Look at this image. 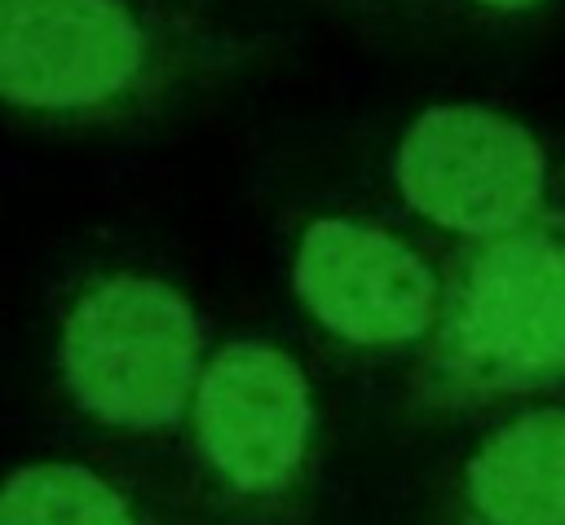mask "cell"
<instances>
[{
	"mask_svg": "<svg viewBox=\"0 0 565 525\" xmlns=\"http://www.w3.org/2000/svg\"><path fill=\"white\" fill-rule=\"evenodd\" d=\"M468 4L481 9V13H490V18H525V13L543 9L547 0H468Z\"/></svg>",
	"mask_w": 565,
	"mask_h": 525,
	"instance_id": "obj_9",
	"label": "cell"
},
{
	"mask_svg": "<svg viewBox=\"0 0 565 525\" xmlns=\"http://www.w3.org/2000/svg\"><path fill=\"white\" fill-rule=\"evenodd\" d=\"M0 525H150L141 499L79 459H35L0 476Z\"/></svg>",
	"mask_w": 565,
	"mask_h": 525,
	"instance_id": "obj_8",
	"label": "cell"
},
{
	"mask_svg": "<svg viewBox=\"0 0 565 525\" xmlns=\"http://www.w3.org/2000/svg\"><path fill=\"white\" fill-rule=\"evenodd\" d=\"M66 401L115 432L159 437L185 424L203 375V322L163 278L110 269L79 282L57 322Z\"/></svg>",
	"mask_w": 565,
	"mask_h": 525,
	"instance_id": "obj_3",
	"label": "cell"
},
{
	"mask_svg": "<svg viewBox=\"0 0 565 525\" xmlns=\"http://www.w3.org/2000/svg\"><path fill=\"white\" fill-rule=\"evenodd\" d=\"M565 379V207L472 243L441 278V309L411 375L424 410L463 415Z\"/></svg>",
	"mask_w": 565,
	"mask_h": 525,
	"instance_id": "obj_2",
	"label": "cell"
},
{
	"mask_svg": "<svg viewBox=\"0 0 565 525\" xmlns=\"http://www.w3.org/2000/svg\"><path fill=\"white\" fill-rule=\"evenodd\" d=\"M287 274L309 322L349 353H419L441 309V278L419 247L362 216H313Z\"/></svg>",
	"mask_w": 565,
	"mask_h": 525,
	"instance_id": "obj_6",
	"label": "cell"
},
{
	"mask_svg": "<svg viewBox=\"0 0 565 525\" xmlns=\"http://www.w3.org/2000/svg\"><path fill=\"white\" fill-rule=\"evenodd\" d=\"M185 428L216 499L247 521L282 516L313 476V384L269 340L243 335L207 353Z\"/></svg>",
	"mask_w": 565,
	"mask_h": 525,
	"instance_id": "obj_4",
	"label": "cell"
},
{
	"mask_svg": "<svg viewBox=\"0 0 565 525\" xmlns=\"http://www.w3.org/2000/svg\"><path fill=\"white\" fill-rule=\"evenodd\" d=\"M393 185L419 221L472 247L547 212L552 163L543 141L512 115L446 101L419 110L397 137Z\"/></svg>",
	"mask_w": 565,
	"mask_h": 525,
	"instance_id": "obj_5",
	"label": "cell"
},
{
	"mask_svg": "<svg viewBox=\"0 0 565 525\" xmlns=\"http://www.w3.org/2000/svg\"><path fill=\"white\" fill-rule=\"evenodd\" d=\"M230 40L168 0H0V106L115 128L225 66Z\"/></svg>",
	"mask_w": 565,
	"mask_h": 525,
	"instance_id": "obj_1",
	"label": "cell"
},
{
	"mask_svg": "<svg viewBox=\"0 0 565 525\" xmlns=\"http://www.w3.org/2000/svg\"><path fill=\"white\" fill-rule=\"evenodd\" d=\"M450 525H565V406L503 419L463 459Z\"/></svg>",
	"mask_w": 565,
	"mask_h": 525,
	"instance_id": "obj_7",
	"label": "cell"
}]
</instances>
